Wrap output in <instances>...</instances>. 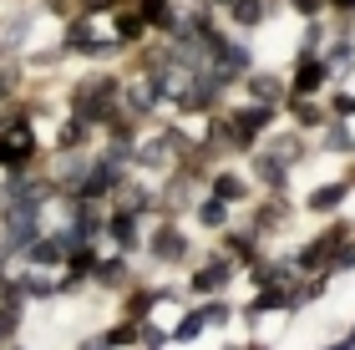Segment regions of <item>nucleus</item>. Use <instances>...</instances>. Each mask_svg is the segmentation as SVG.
I'll return each mask as SVG.
<instances>
[{"mask_svg":"<svg viewBox=\"0 0 355 350\" xmlns=\"http://www.w3.org/2000/svg\"><path fill=\"white\" fill-rule=\"evenodd\" d=\"M229 209H234V203H223V198L208 193V198L198 203V224H203V229H229Z\"/></svg>","mask_w":355,"mask_h":350,"instance_id":"a211bd4d","label":"nucleus"},{"mask_svg":"<svg viewBox=\"0 0 355 350\" xmlns=\"http://www.w3.org/2000/svg\"><path fill=\"white\" fill-rule=\"evenodd\" d=\"M76 350H112V345H107V335H92V340H82Z\"/></svg>","mask_w":355,"mask_h":350,"instance_id":"c9c22d12","label":"nucleus"},{"mask_svg":"<svg viewBox=\"0 0 355 350\" xmlns=\"http://www.w3.org/2000/svg\"><path fill=\"white\" fill-rule=\"evenodd\" d=\"M350 152H355V142H350Z\"/></svg>","mask_w":355,"mask_h":350,"instance_id":"37998d69","label":"nucleus"},{"mask_svg":"<svg viewBox=\"0 0 355 350\" xmlns=\"http://www.w3.org/2000/svg\"><path fill=\"white\" fill-rule=\"evenodd\" d=\"M269 122H274V107L254 102V107H239V112H229V117H223V122H218V137L229 142V148H239V152H244V148H254V137H259Z\"/></svg>","mask_w":355,"mask_h":350,"instance_id":"f03ea898","label":"nucleus"},{"mask_svg":"<svg viewBox=\"0 0 355 350\" xmlns=\"http://www.w3.org/2000/svg\"><path fill=\"white\" fill-rule=\"evenodd\" d=\"M345 340H350V345H355V325H350V335H345Z\"/></svg>","mask_w":355,"mask_h":350,"instance_id":"ea45409f","label":"nucleus"},{"mask_svg":"<svg viewBox=\"0 0 355 350\" xmlns=\"http://www.w3.org/2000/svg\"><path fill=\"white\" fill-rule=\"evenodd\" d=\"M87 132H92L87 122L67 117V122H61V132H56V148H61V152H76V148H82V142H87Z\"/></svg>","mask_w":355,"mask_h":350,"instance_id":"5701e85b","label":"nucleus"},{"mask_svg":"<svg viewBox=\"0 0 355 350\" xmlns=\"http://www.w3.org/2000/svg\"><path fill=\"white\" fill-rule=\"evenodd\" d=\"M168 345V330H148L142 325V350H163Z\"/></svg>","mask_w":355,"mask_h":350,"instance_id":"72a5a7b5","label":"nucleus"},{"mask_svg":"<svg viewBox=\"0 0 355 350\" xmlns=\"http://www.w3.org/2000/svg\"><path fill=\"white\" fill-rule=\"evenodd\" d=\"M254 350H264V345H254Z\"/></svg>","mask_w":355,"mask_h":350,"instance_id":"79ce46f5","label":"nucleus"},{"mask_svg":"<svg viewBox=\"0 0 355 350\" xmlns=\"http://www.w3.org/2000/svg\"><path fill=\"white\" fill-rule=\"evenodd\" d=\"M102 335H107L112 350H127V345H142V325H137V320H122V325L102 330Z\"/></svg>","mask_w":355,"mask_h":350,"instance_id":"4be33fe9","label":"nucleus"},{"mask_svg":"<svg viewBox=\"0 0 355 350\" xmlns=\"http://www.w3.org/2000/svg\"><path fill=\"white\" fill-rule=\"evenodd\" d=\"M71 117L87 122V127H107L117 117V102H122V82L117 76H82V82L71 87Z\"/></svg>","mask_w":355,"mask_h":350,"instance_id":"f257e3e1","label":"nucleus"},{"mask_svg":"<svg viewBox=\"0 0 355 350\" xmlns=\"http://www.w3.org/2000/svg\"><path fill=\"white\" fill-rule=\"evenodd\" d=\"M203 325H229L234 320V305H223V299H214V305H203Z\"/></svg>","mask_w":355,"mask_h":350,"instance_id":"7c9ffc66","label":"nucleus"},{"mask_svg":"<svg viewBox=\"0 0 355 350\" xmlns=\"http://www.w3.org/2000/svg\"><path fill=\"white\" fill-rule=\"evenodd\" d=\"M325 350H355V345H350V340H335V345H325Z\"/></svg>","mask_w":355,"mask_h":350,"instance_id":"4c0bfd02","label":"nucleus"},{"mask_svg":"<svg viewBox=\"0 0 355 350\" xmlns=\"http://www.w3.org/2000/svg\"><path fill=\"white\" fill-rule=\"evenodd\" d=\"M254 178H259L264 188H274V193H284V183H289V168H284V163H274L269 152H259V157H254Z\"/></svg>","mask_w":355,"mask_h":350,"instance_id":"2eb2a0df","label":"nucleus"},{"mask_svg":"<svg viewBox=\"0 0 355 350\" xmlns=\"http://www.w3.org/2000/svg\"><path fill=\"white\" fill-rule=\"evenodd\" d=\"M0 132H6V117H0Z\"/></svg>","mask_w":355,"mask_h":350,"instance_id":"a19ab883","label":"nucleus"},{"mask_svg":"<svg viewBox=\"0 0 355 350\" xmlns=\"http://www.w3.org/2000/svg\"><path fill=\"white\" fill-rule=\"evenodd\" d=\"M234 259H229V254H218V259L214 264H203V269H193V290H198V295H218V290H229V284H234Z\"/></svg>","mask_w":355,"mask_h":350,"instance_id":"20e7f679","label":"nucleus"},{"mask_svg":"<svg viewBox=\"0 0 355 350\" xmlns=\"http://www.w3.org/2000/svg\"><path fill=\"white\" fill-rule=\"evenodd\" d=\"M142 30H148V26H142V15H137V10H122V15H117V41H122V46H127V41H137Z\"/></svg>","mask_w":355,"mask_h":350,"instance_id":"bb28decb","label":"nucleus"},{"mask_svg":"<svg viewBox=\"0 0 355 350\" xmlns=\"http://www.w3.org/2000/svg\"><path fill=\"white\" fill-rule=\"evenodd\" d=\"M249 97L264 102V107H279V102H289V87L274 71H249Z\"/></svg>","mask_w":355,"mask_h":350,"instance_id":"1a4fd4ad","label":"nucleus"},{"mask_svg":"<svg viewBox=\"0 0 355 350\" xmlns=\"http://www.w3.org/2000/svg\"><path fill=\"white\" fill-rule=\"evenodd\" d=\"M345 198H350V183H325V188H310L304 209H310V213H335Z\"/></svg>","mask_w":355,"mask_h":350,"instance_id":"f8f14e48","label":"nucleus"},{"mask_svg":"<svg viewBox=\"0 0 355 350\" xmlns=\"http://www.w3.org/2000/svg\"><path fill=\"white\" fill-rule=\"evenodd\" d=\"M102 238H112L122 254H132V249H142V229H137V213H127V209H107V229H102Z\"/></svg>","mask_w":355,"mask_h":350,"instance_id":"7ed1b4c3","label":"nucleus"},{"mask_svg":"<svg viewBox=\"0 0 355 350\" xmlns=\"http://www.w3.org/2000/svg\"><path fill=\"white\" fill-rule=\"evenodd\" d=\"M92 279L102 284V290H127V284H132V269H127V259L117 254V259H96Z\"/></svg>","mask_w":355,"mask_h":350,"instance_id":"9b49d317","label":"nucleus"},{"mask_svg":"<svg viewBox=\"0 0 355 350\" xmlns=\"http://www.w3.org/2000/svg\"><path fill=\"white\" fill-rule=\"evenodd\" d=\"M274 163H284V168H295L300 157H304V142L300 137H269V148H264Z\"/></svg>","mask_w":355,"mask_h":350,"instance_id":"6ab92c4d","label":"nucleus"},{"mask_svg":"<svg viewBox=\"0 0 355 350\" xmlns=\"http://www.w3.org/2000/svg\"><path fill=\"white\" fill-rule=\"evenodd\" d=\"M289 107H295V122L304 127V132H310V127H325V112H320L315 102H304V97H295Z\"/></svg>","mask_w":355,"mask_h":350,"instance_id":"a878e982","label":"nucleus"},{"mask_svg":"<svg viewBox=\"0 0 355 350\" xmlns=\"http://www.w3.org/2000/svg\"><path fill=\"white\" fill-rule=\"evenodd\" d=\"M203 330H208V325H203V315L193 310V315H183V320H178V325L168 330V340H178V345H188V340H198Z\"/></svg>","mask_w":355,"mask_h":350,"instance_id":"393cba45","label":"nucleus"},{"mask_svg":"<svg viewBox=\"0 0 355 350\" xmlns=\"http://www.w3.org/2000/svg\"><path fill=\"white\" fill-rule=\"evenodd\" d=\"M350 142H355V137H350L345 122H330V127H325V148H330V152H350Z\"/></svg>","mask_w":355,"mask_h":350,"instance_id":"cd10ccee","label":"nucleus"},{"mask_svg":"<svg viewBox=\"0 0 355 350\" xmlns=\"http://www.w3.org/2000/svg\"><path fill=\"white\" fill-rule=\"evenodd\" d=\"M223 244H229V259L234 264H259V249H254V244H259V234H223Z\"/></svg>","mask_w":355,"mask_h":350,"instance_id":"dca6fc26","label":"nucleus"},{"mask_svg":"<svg viewBox=\"0 0 355 350\" xmlns=\"http://www.w3.org/2000/svg\"><path fill=\"white\" fill-rule=\"evenodd\" d=\"M269 310H295V295H289V290H269V284H264V290L249 299V320H259V315H269Z\"/></svg>","mask_w":355,"mask_h":350,"instance_id":"ddd939ff","label":"nucleus"},{"mask_svg":"<svg viewBox=\"0 0 355 350\" xmlns=\"http://www.w3.org/2000/svg\"><path fill=\"white\" fill-rule=\"evenodd\" d=\"M274 15V0H234L229 6V21L239 26V30H254V26H264Z\"/></svg>","mask_w":355,"mask_h":350,"instance_id":"9d476101","label":"nucleus"},{"mask_svg":"<svg viewBox=\"0 0 355 350\" xmlns=\"http://www.w3.org/2000/svg\"><path fill=\"white\" fill-rule=\"evenodd\" d=\"M92 36H96V30H92V15H71L67 36H61V51H87Z\"/></svg>","mask_w":355,"mask_h":350,"instance_id":"f3484780","label":"nucleus"},{"mask_svg":"<svg viewBox=\"0 0 355 350\" xmlns=\"http://www.w3.org/2000/svg\"><path fill=\"white\" fill-rule=\"evenodd\" d=\"M320 61L330 67V76H345V71L355 67V46H350V41H335V46H330V56H320Z\"/></svg>","mask_w":355,"mask_h":350,"instance_id":"b1692460","label":"nucleus"},{"mask_svg":"<svg viewBox=\"0 0 355 350\" xmlns=\"http://www.w3.org/2000/svg\"><path fill=\"white\" fill-rule=\"evenodd\" d=\"M148 254H153L157 264H183V259H188V238L178 234V224H163V229L153 234V244H148Z\"/></svg>","mask_w":355,"mask_h":350,"instance_id":"423d86ee","label":"nucleus"},{"mask_svg":"<svg viewBox=\"0 0 355 350\" xmlns=\"http://www.w3.org/2000/svg\"><path fill=\"white\" fill-rule=\"evenodd\" d=\"M320 46H325V26L310 21V26H304V46H300V56H320Z\"/></svg>","mask_w":355,"mask_h":350,"instance_id":"c756f323","label":"nucleus"},{"mask_svg":"<svg viewBox=\"0 0 355 350\" xmlns=\"http://www.w3.org/2000/svg\"><path fill=\"white\" fill-rule=\"evenodd\" d=\"M214 6H218V10H229V6H234V0H214Z\"/></svg>","mask_w":355,"mask_h":350,"instance_id":"58836bf2","label":"nucleus"},{"mask_svg":"<svg viewBox=\"0 0 355 350\" xmlns=\"http://www.w3.org/2000/svg\"><path fill=\"white\" fill-rule=\"evenodd\" d=\"M21 315H26V310L0 305V345H6V340H15V330H21Z\"/></svg>","mask_w":355,"mask_h":350,"instance_id":"c85d7f7f","label":"nucleus"},{"mask_svg":"<svg viewBox=\"0 0 355 350\" xmlns=\"http://www.w3.org/2000/svg\"><path fill=\"white\" fill-rule=\"evenodd\" d=\"M92 173V157L76 148V152H61V163H56V188H67V193H76V188H82V178Z\"/></svg>","mask_w":355,"mask_h":350,"instance_id":"6e6552de","label":"nucleus"},{"mask_svg":"<svg viewBox=\"0 0 355 350\" xmlns=\"http://www.w3.org/2000/svg\"><path fill=\"white\" fill-rule=\"evenodd\" d=\"M137 15H142V26H153V30H173L178 26V10L168 0H137Z\"/></svg>","mask_w":355,"mask_h":350,"instance_id":"4468645a","label":"nucleus"},{"mask_svg":"<svg viewBox=\"0 0 355 350\" xmlns=\"http://www.w3.org/2000/svg\"><path fill=\"white\" fill-rule=\"evenodd\" d=\"M345 234H350L345 224H335L330 234H320V238H310V249H300V254H295V269H300V274H304V269H320V264H325L330 254H335V244H340Z\"/></svg>","mask_w":355,"mask_h":350,"instance_id":"39448f33","label":"nucleus"},{"mask_svg":"<svg viewBox=\"0 0 355 350\" xmlns=\"http://www.w3.org/2000/svg\"><path fill=\"white\" fill-rule=\"evenodd\" d=\"M325 76H330V67H325L320 56H300L295 76H289V91H295V97H310V91L325 87Z\"/></svg>","mask_w":355,"mask_h":350,"instance_id":"0eeeda50","label":"nucleus"},{"mask_svg":"<svg viewBox=\"0 0 355 350\" xmlns=\"http://www.w3.org/2000/svg\"><path fill=\"white\" fill-rule=\"evenodd\" d=\"M330 264H335V269H355V244H350V234L340 238V244H335V254H330Z\"/></svg>","mask_w":355,"mask_h":350,"instance_id":"2f4dec72","label":"nucleus"},{"mask_svg":"<svg viewBox=\"0 0 355 350\" xmlns=\"http://www.w3.org/2000/svg\"><path fill=\"white\" fill-rule=\"evenodd\" d=\"M21 290H26V299H56V279L41 274V269H26V274H21Z\"/></svg>","mask_w":355,"mask_h":350,"instance_id":"412c9836","label":"nucleus"},{"mask_svg":"<svg viewBox=\"0 0 355 350\" xmlns=\"http://www.w3.org/2000/svg\"><path fill=\"white\" fill-rule=\"evenodd\" d=\"M112 15V10H117V0H82V15Z\"/></svg>","mask_w":355,"mask_h":350,"instance_id":"f704fd0d","label":"nucleus"},{"mask_svg":"<svg viewBox=\"0 0 355 350\" xmlns=\"http://www.w3.org/2000/svg\"><path fill=\"white\" fill-rule=\"evenodd\" d=\"M214 198H223V203H244V198H249V183L234 178V173H214Z\"/></svg>","mask_w":355,"mask_h":350,"instance_id":"aec40b11","label":"nucleus"},{"mask_svg":"<svg viewBox=\"0 0 355 350\" xmlns=\"http://www.w3.org/2000/svg\"><path fill=\"white\" fill-rule=\"evenodd\" d=\"M295 6V15H304V21H320L325 15V0H289Z\"/></svg>","mask_w":355,"mask_h":350,"instance_id":"473e14b6","label":"nucleus"},{"mask_svg":"<svg viewBox=\"0 0 355 350\" xmlns=\"http://www.w3.org/2000/svg\"><path fill=\"white\" fill-rule=\"evenodd\" d=\"M325 6H335V10H350V15H355V0H325Z\"/></svg>","mask_w":355,"mask_h":350,"instance_id":"e433bc0d","label":"nucleus"}]
</instances>
